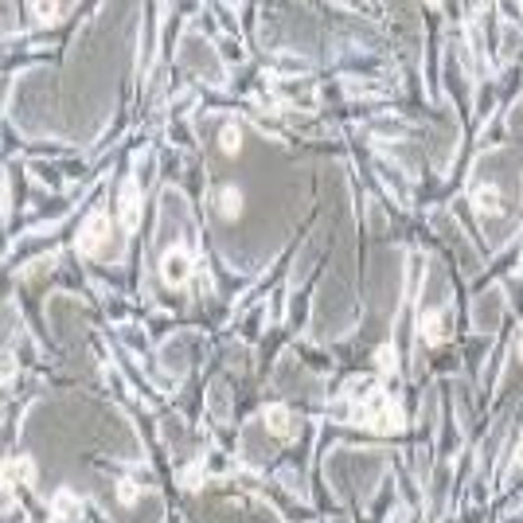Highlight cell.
Instances as JSON below:
<instances>
[{
    "label": "cell",
    "instance_id": "cell-4",
    "mask_svg": "<svg viewBox=\"0 0 523 523\" xmlns=\"http://www.w3.org/2000/svg\"><path fill=\"white\" fill-rule=\"evenodd\" d=\"M262 418H266L270 434H277V437H286L289 430H293V418H289V410H286L281 403H270V406H266V414H262Z\"/></svg>",
    "mask_w": 523,
    "mask_h": 523
},
{
    "label": "cell",
    "instance_id": "cell-3",
    "mask_svg": "<svg viewBox=\"0 0 523 523\" xmlns=\"http://www.w3.org/2000/svg\"><path fill=\"white\" fill-rule=\"evenodd\" d=\"M121 219H125V231H133L137 227V215H141V196H137V188L133 184H121Z\"/></svg>",
    "mask_w": 523,
    "mask_h": 523
},
{
    "label": "cell",
    "instance_id": "cell-1",
    "mask_svg": "<svg viewBox=\"0 0 523 523\" xmlns=\"http://www.w3.org/2000/svg\"><path fill=\"white\" fill-rule=\"evenodd\" d=\"M106 247H109V219L106 211H94L79 227V250L82 254H102Z\"/></svg>",
    "mask_w": 523,
    "mask_h": 523
},
{
    "label": "cell",
    "instance_id": "cell-9",
    "mask_svg": "<svg viewBox=\"0 0 523 523\" xmlns=\"http://www.w3.org/2000/svg\"><path fill=\"white\" fill-rule=\"evenodd\" d=\"M238 141H242L238 125H227V129H223V148H227V153H235V148H238Z\"/></svg>",
    "mask_w": 523,
    "mask_h": 523
},
{
    "label": "cell",
    "instance_id": "cell-8",
    "mask_svg": "<svg viewBox=\"0 0 523 523\" xmlns=\"http://www.w3.org/2000/svg\"><path fill=\"white\" fill-rule=\"evenodd\" d=\"M238 203H242V192H238V188H227V192H223V211H227V215H235Z\"/></svg>",
    "mask_w": 523,
    "mask_h": 523
},
{
    "label": "cell",
    "instance_id": "cell-7",
    "mask_svg": "<svg viewBox=\"0 0 523 523\" xmlns=\"http://www.w3.org/2000/svg\"><path fill=\"white\" fill-rule=\"evenodd\" d=\"M118 500L125 504V508H133V504L141 500V488H137L133 481H129V476H125V481H118Z\"/></svg>",
    "mask_w": 523,
    "mask_h": 523
},
{
    "label": "cell",
    "instance_id": "cell-5",
    "mask_svg": "<svg viewBox=\"0 0 523 523\" xmlns=\"http://www.w3.org/2000/svg\"><path fill=\"white\" fill-rule=\"evenodd\" d=\"M51 512L59 515V520H75V515L82 512V504H79V496L75 492H59V500L51 504Z\"/></svg>",
    "mask_w": 523,
    "mask_h": 523
},
{
    "label": "cell",
    "instance_id": "cell-11",
    "mask_svg": "<svg viewBox=\"0 0 523 523\" xmlns=\"http://www.w3.org/2000/svg\"><path fill=\"white\" fill-rule=\"evenodd\" d=\"M520 356H523V336H520Z\"/></svg>",
    "mask_w": 523,
    "mask_h": 523
},
{
    "label": "cell",
    "instance_id": "cell-6",
    "mask_svg": "<svg viewBox=\"0 0 523 523\" xmlns=\"http://www.w3.org/2000/svg\"><path fill=\"white\" fill-rule=\"evenodd\" d=\"M4 473H8V484H12V481H20V484H31V481H36V469H31L28 457H16V461H8V469H4Z\"/></svg>",
    "mask_w": 523,
    "mask_h": 523
},
{
    "label": "cell",
    "instance_id": "cell-10",
    "mask_svg": "<svg viewBox=\"0 0 523 523\" xmlns=\"http://www.w3.org/2000/svg\"><path fill=\"white\" fill-rule=\"evenodd\" d=\"M31 12H36V16H40V20H55V16H59V4H31Z\"/></svg>",
    "mask_w": 523,
    "mask_h": 523
},
{
    "label": "cell",
    "instance_id": "cell-2",
    "mask_svg": "<svg viewBox=\"0 0 523 523\" xmlns=\"http://www.w3.org/2000/svg\"><path fill=\"white\" fill-rule=\"evenodd\" d=\"M160 274L172 289H184L192 281V254L184 247H172L164 258H160Z\"/></svg>",
    "mask_w": 523,
    "mask_h": 523
}]
</instances>
